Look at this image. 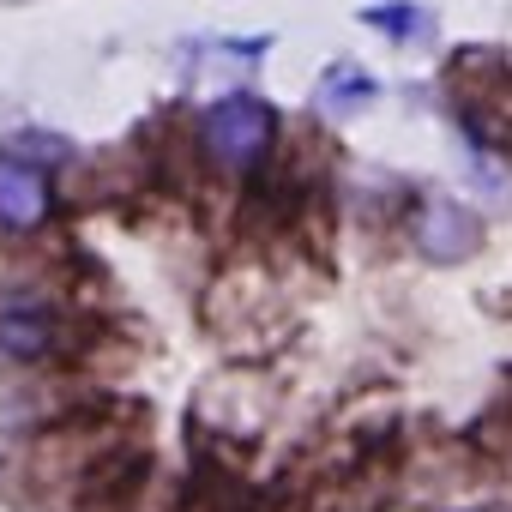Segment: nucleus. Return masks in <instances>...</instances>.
Returning a JSON list of instances; mask_svg holds the SVG:
<instances>
[{"label":"nucleus","mask_w":512,"mask_h":512,"mask_svg":"<svg viewBox=\"0 0 512 512\" xmlns=\"http://www.w3.org/2000/svg\"><path fill=\"white\" fill-rule=\"evenodd\" d=\"M55 211V187H49V169L31 163L25 151H0V229L7 235H31L43 229Z\"/></svg>","instance_id":"obj_3"},{"label":"nucleus","mask_w":512,"mask_h":512,"mask_svg":"<svg viewBox=\"0 0 512 512\" xmlns=\"http://www.w3.org/2000/svg\"><path fill=\"white\" fill-rule=\"evenodd\" d=\"M73 350V326L49 302H7L0 308V356L7 362H55Z\"/></svg>","instance_id":"obj_2"},{"label":"nucleus","mask_w":512,"mask_h":512,"mask_svg":"<svg viewBox=\"0 0 512 512\" xmlns=\"http://www.w3.org/2000/svg\"><path fill=\"white\" fill-rule=\"evenodd\" d=\"M476 241H482V229H476V217H470L464 205L428 199V205L416 211V247L428 253V260L458 266V260H470V253H476Z\"/></svg>","instance_id":"obj_4"},{"label":"nucleus","mask_w":512,"mask_h":512,"mask_svg":"<svg viewBox=\"0 0 512 512\" xmlns=\"http://www.w3.org/2000/svg\"><path fill=\"white\" fill-rule=\"evenodd\" d=\"M368 25H380L386 37L410 43L416 31H428V13H422V7H368Z\"/></svg>","instance_id":"obj_5"},{"label":"nucleus","mask_w":512,"mask_h":512,"mask_svg":"<svg viewBox=\"0 0 512 512\" xmlns=\"http://www.w3.org/2000/svg\"><path fill=\"white\" fill-rule=\"evenodd\" d=\"M272 145H278V115H272V103L247 97V91L217 97V103L199 115V151H205V163H217V169H229V175L260 169Z\"/></svg>","instance_id":"obj_1"}]
</instances>
